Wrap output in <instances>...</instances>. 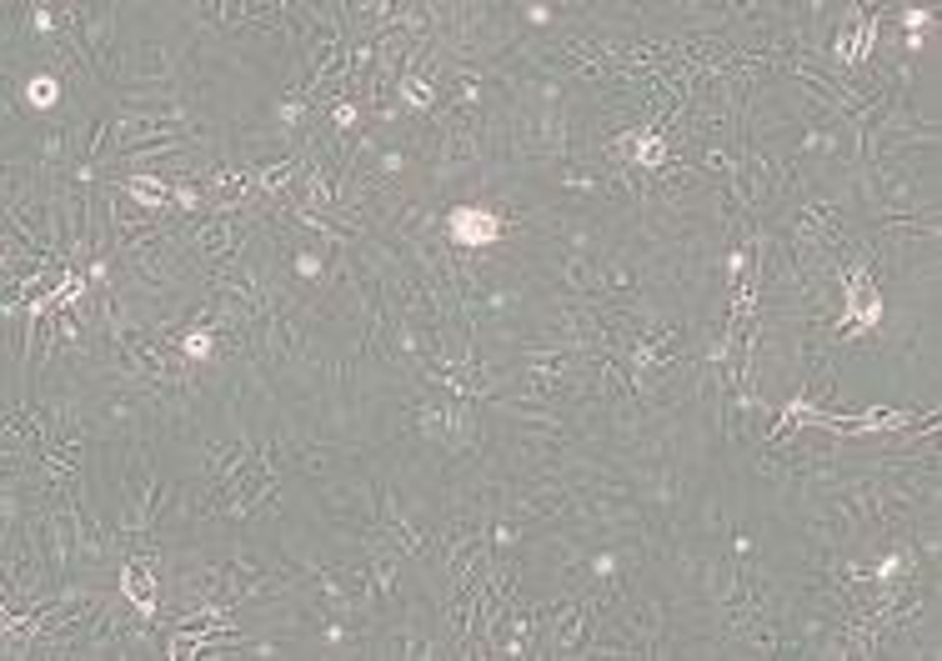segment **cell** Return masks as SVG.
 Segmentation results:
<instances>
[{
    "label": "cell",
    "instance_id": "1",
    "mask_svg": "<svg viewBox=\"0 0 942 661\" xmlns=\"http://www.w3.org/2000/svg\"><path fill=\"white\" fill-rule=\"evenodd\" d=\"M662 626H667L662 601H627L622 597V607H616V616H612V632L632 647V657H657V647H662Z\"/></svg>",
    "mask_w": 942,
    "mask_h": 661
},
{
    "label": "cell",
    "instance_id": "2",
    "mask_svg": "<svg viewBox=\"0 0 942 661\" xmlns=\"http://www.w3.org/2000/svg\"><path fill=\"white\" fill-rule=\"evenodd\" d=\"M446 231H451V246L457 251H482L497 241L501 220L492 216L486 206H457L451 211V220H446Z\"/></svg>",
    "mask_w": 942,
    "mask_h": 661
},
{
    "label": "cell",
    "instance_id": "3",
    "mask_svg": "<svg viewBox=\"0 0 942 661\" xmlns=\"http://www.w3.org/2000/svg\"><path fill=\"white\" fill-rule=\"evenodd\" d=\"M151 80V86H176V61H170L161 46H136L131 65L120 71V86H126V96H136Z\"/></svg>",
    "mask_w": 942,
    "mask_h": 661
},
{
    "label": "cell",
    "instance_id": "4",
    "mask_svg": "<svg viewBox=\"0 0 942 661\" xmlns=\"http://www.w3.org/2000/svg\"><path fill=\"white\" fill-rule=\"evenodd\" d=\"M386 657H442V641H436L432 632H421L417 622L411 626H396V632H386Z\"/></svg>",
    "mask_w": 942,
    "mask_h": 661
},
{
    "label": "cell",
    "instance_id": "5",
    "mask_svg": "<svg viewBox=\"0 0 942 661\" xmlns=\"http://www.w3.org/2000/svg\"><path fill=\"white\" fill-rule=\"evenodd\" d=\"M557 276L567 281V291H576V296H597V256H576V251H562L557 256Z\"/></svg>",
    "mask_w": 942,
    "mask_h": 661
},
{
    "label": "cell",
    "instance_id": "6",
    "mask_svg": "<svg viewBox=\"0 0 942 661\" xmlns=\"http://www.w3.org/2000/svg\"><path fill=\"white\" fill-rule=\"evenodd\" d=\"M647 496H652V501L662 506V511H672V506L682 501V476L667 467V461H662V467H652V471H647Z\"/></svg>",
    "mask_w": 942,
    "mask_h": 661
},
{
    "label": "cell",
    "instance_id": "7",
    "mask_svg": "<svg viewBox=\"0 0 942 661\" xmlns=\"http://www.w3.org/2000/svg\"><path fill=\"white\" fill-rule=\"evenodd\" d=\"M26 105L30 111H55V105H61V80L51 76V71H40V76H30L26 80Z\"/></svg>",
    "mask_w": 942,
    "mask_h": 661
},
{
    "label": "cell",
    "instance_id": "8",
    "mask_svg": "<svg viewBox=\"0 0 942 661\" xmlns=\"http://www.w3.org/2000/svg\"><path fill=\"white\" fill-rule=\"evenodd\" d=\"M557 241H562V251H576V256H597V231H591V220H562V226H557Z\"/></svg>",
    "mask_w": 942,
    "mask_h": 661
},
{
    "label": "cell",
    "instance_id": "9",
    "mask_svg": "<svg viewBox=\"0 0 942 661\" xmlns=\"http://www.w3.org/2000/svg\"><path fill=\"white\" fill-rule=\"evenodd\" d=\"M522 21L526 26H551V21H557V11H551V5H522Z\"/></svg>",
    "mask_w": 942,
    "mask_h": 661
}]
</instances>
